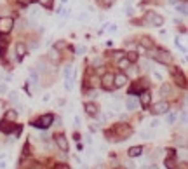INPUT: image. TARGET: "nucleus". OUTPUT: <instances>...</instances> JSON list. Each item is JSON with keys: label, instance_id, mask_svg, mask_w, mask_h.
<instances>
[{"label": "nucleus", "instance_id": "1", "mask_svg": "<svg viewBox=\"0 0 188 169\" xmlns=\"http://www.w3.org/2000/svg\"><path fill=\"white\" fill-rule=\"evenodd\" d=\"M14 26V21L12 18H0V33H9L11 30H12Z\"/></svg>", "mask_w": 188, "mask_h": 169}, {"label": "nucleus", "instance_id": "2", "mask_svg": "<svg viewBox=\"0 0 188 169\" xmlns=\"http://www.w3.org/2000/svg\"><path fill=\"white\" fill-rule=\"evenodd\" d=\"M53 122H54V117L51 115V113H47V115H42V117H40V119L37 120L33 126H35V127H44V129H45V127H49Z\"/></svg>", "mask_w": 188, "mask_h": 169}, {"label": "nucleus", "instance_id": "3", "mask_svg": "<svg viewBox=\"0 0 188 169\" xmlns=\"http://www.w3.org/2000/svg\"><path fill=\"white\" fill-rule=\"evenodd\" d=\"M146 21L152 23V26H162V25H164V18L158 16V14H155V12L146 14Z\"/></svg>", "mask_w": 188, "mask_h": 169}, {"label": "nucleus", "instance_id": "4", "mask_svg": "<svg viewBox=\"0 0 188 169\" xmlns=\"http://www.w3.org/2000/svg\"><path fill=\"white\" fill-rule=\"evenodd\" d=\"M152 112L155 113V115H160V113H167V112H169V105H167L166 101H158V103H155V105H153Z\"/></svg>", "mask_w": 188, "mask_h": 169}, {"label": "nucleus", "instance_id": "5", "mask_svg": "<svg viewBox=\"0 0 188 169\" xmlns=\"http://www.w3.org/2000/svg\"><path fill=\"white\" fill-rule=\"evenodd\" d=\"M113 77L115 75H112V73H105V75H103V79H101V85H103V87H105V89H112V87H113Z\"/></svg>", "mask_w": 188, "mask_h": 169}, {"label": "nucleus", "instance_id": "6", "mask_svg": "<svg viewBox=\"0 0 188 169\" xmlns=\"http://www.w3.org/2000/svg\"><path fill=\"white\" fill-rule=\"evenodd\" d=\"M153 58L157 59V61H160V63H171L172 56H171L169 53H164V51H158V53H155V54H153Z\"/></svg>", "mask_w": 188, "mask_h": 169}, {"label": "nucleus", "instance_id": "7", "mask_svg": "<svg viewBox=\"0 0 188 169\" xmlns=\"http://www.w3.org/2000/svg\"><path fill=\"white\" fill-rule=\"evenodd\" d=\"M56 145H57L59 148H61L63 152H68V148H70V147H68V139H66L65 136H63V134L56 136Z\"/></svg>", "mask_w": 188, "mask_h": 169}, {"label": "nucleus", "instance_id": "8", "mask_svg": "<svg viewBox=\"0 0 188 169\" xmlns=\"http://www.w3.org/2000/svg\"><path fill=\"white\" fill-rule=\"evenodd\" d=\"M126 107H127V110H136V107H138V98H136V96H127Z\"/></svg>", "mask_w": 188, "mask_h": 169}, {"label": "nucleus", "instance_id": "9", "mask_svg": "<svg viewBox=\"0 0 188 169\" xmlns=\"http://www.w3.org/2000/svg\"><path fill=\"white\" fill-rule=\"evenodd\" d=\"M126 82H127V77L124 75V73H120V75L113 77V87H122Z\"/></svg>", "mask_w": 188, "mask_h": 169}, {"label": "nucleus", "instance_id": "10", "mask_svg": "<svg viewBox=\"0 0 188 169\" xmlns=\"http://www.w3.org/2000/svg\"><path fill=\"white\" fill-rule=\"evenodd\" d=\"M85 112H87L89 115H98V108H96V105H94V103H87V105H85Z\"/></svg>", "mask_w": 188, "mask_h": 169}, {"label": "nucleus", "instance_id": "11", "mask_svg": "<svg viewBox=\"0 0 188 169\" xmlns=\"http://www.w3.org/2000/svg\"><path fill=\"white\" fill-rule=\"evenodd\" d=\"M141 152H143V148L141 147H132V148H129V157H140L141 155Z\"/></svg>", "mask_w": 188, "mask_h": 169}, {"label": "nucleus", "instance_id": "12", "mask_svg": "<svg viewBox=\"0 0 188 169\" xmlns=\"http://www.w3.org/2000/svg\"><path fill=\"white\" fill-rule=\"evenodd\" d=\"M150 93H143L141 94V98H140V101H141V105H143V108H146L150 105Z\"/></svg>", "mask_w": 188, "mask_h": 169}, {"label": "nucleus", "instance_id": "13", "mask_svg": "<svg viewBox=\"0 0 188 169\" xmlns=\"http://www.w3.org/2000/svg\"><path fill=\"white\" fill-rule=\"evenodd\" d=\"M16 54H18V58H23V56L26 54V47H25V44H18V45H16Z\"/></svg>", "mask_w": 188, "mask_h": 169}, {"label": "nucleus", "instance_id": "14", "mask_svg": "<svg viewBox=\"0 0 188 169\" xmlns=\"http://www.w3.org/2000/svg\"><path fill=\"white\" fill-rule=\"evenodd\" d=\"M160 94L162 96H171V94H172V89H171V85L169 84H164L160 87Z\"/></svg>", "mask_w": 188, "mask_h": 169}, {"label": "nucleus", "instance_id": "15", "mask_svg": "<svg viewBox=\"0 0 188 169\" xmlns=\"http://www.w3.org/2000/svg\"><path fill=\"white\" fill-rule=\"evenodd\" d=\"M9 99H11L12 105H16V107L19 105V94L16 93V91H14V93H9Z\"/></svg>", "mask_w": 188, "mask_h": 169}, {"label": "nucleus", "instance_id": "16", "mask_svg": "<svg viewBox=\"0 0 188 169\" xmlns=\"http://www.w3.org/2000/svg\"><path fill=\"white\" fill-rule=\"evenodd\" d=\"M63 75H65L66 79H71V77H73V66H71V65L65 66V70H63Z\"/></svg>", "mask_w": 188, "mask_h": 169}, {"label": "nucleus", "instance_id": "17", "mask_svg": "<svg viewBox=\"0 0 188 169\" xmlns=\"http://www.w3.org/2000/svg\"><path fill=\"white\" fill-rule=\"evenodd\" d=\"M12 129V126L9 124V122H0V131H2V133H9V131Z\"/></svg>", "mask_w": 188, "mask_h": 169}, {"label": "nucleus", "instance_id": "18", "mask_svg": "<svg viewBox=\"0 0 188 169\" xmlns=\"http://www.w3.org/2000/svg\"><path fill=\"white\" fill-rule=\"evenodd\" d=\"M141 47H146V49H150V47H153V42L150 39H141Z\"/></svg>", "mask_w": 188, "mask_h": 169}, {"label": "nucleus", "instance_id": "19", "mask_svg": "<svg viewBox=\"0 0 188 169\" xmlns=\"http://www.w3.org/2000/svg\"><path fill=\"white\" fill-rule=\"evenodd\" d=\"M65 47H66L65 40H57L56 44H54V49H56V51H61V49H65Z\"/></svg>", "mask_w": 188, "mask_h": 169}, {"label": "nucleus", "instance_id": "20", "mask_svg": "<svg viewBox=\"0 0 188 169\" xmlns=\"http://www.w3.org/2000/svg\"><path fill=\"white\" fill-rule=\"evenodd\" d=\"M174 120H176V113H167V115H166V122H167V124H174Z\"/></svg>", "mask_w": 188, "mask_h": 169}, {"label": "nucleus", "instance_id": "21", "mask_svg": "<svg viewBox=\"0 0 188 169\" xmlns=\"http://www.w3.org/2000/svg\"><path fill=\"white\" fill-rule=\"evenodd\" d=\"M186 4H178V12L183 14V16H186Z\"/></svg>", "mask_w": 188, "mask_h": 169}, {"label": "nucleus", "instance_id": "22", "mask_svg": "<svg viewBox=\"0 0 188 169\" xmlns=\"http://www.w3.org/2000/svg\"><path fill=\"white\" fill-rule=\"evenodd\" d=\"M65 89H66V91H71V89H73V80H71V79H66Z\"/></svg>", "mask_w": 188, "mask_h": 169}, {"label": "nucleus", "instance_id": "23", "mask_svg": "<svg viewBox=\"0 0 188 169\" xmlns=\"http://www.w3.org/2000/svg\"><path fill=\"white\" fill-rule=\"evenodd\" d=\"M5 117H7V120H14L16 117H18V112H12V110H11V112H7V115H5Z\"/></svg>", "mask_w": 188, "mask_h": 169}, {"label": "nucleus", "instance_id": "24", "mask_svg": "<svg viewBox=\"0 0 188 169\" xmlns=\"http://www.w3.org/2000/svg\"><path fill=\"white\" fill-rule=\"evenodd\" d=\"M129 65H131V63L127 61V58H124V59H120V61H118V66H120V68H127Z\"/></svg>", "mask_w": 188, "mask_h": 169}, {"label": "nucleus", "instance_id": "25", "mask_svg": "<svg viewBox=\"0 0 188 169\" xmlns=\"http://www.w3.org/2000/svg\"><path fill=\"white\" fill-rule=\"evenodd\" d=\"M136 59H138V54H136V53H129V56H127V61H129V63H134Z\"/></svg>", "mask_w": 188, "mask_h": 169}, {"label": "nucleus", "instance_id": "26", "mask_svg": "<svg viewBox=\"0 0 188 169\" xmlns=\"http://www.w3.org/2000/svg\"><path fill=\"white\" fill-rule=\"evenodd\" d=\"M79 21H84V23L89 21V14L87 12H80L79 14Z\"/></svg>", "mask_w": 188, "mask_h": 169}, {"label": "nucleus", "instance_id": "27", "mask_svg": "<svg viewBox=\"0 0 188 169\" xmlns=\"http://www.w3.org/2000/svg\"><path fill=\"white\" fill-rule=\"evenodd\" d=\"M176 162H174V159H169V160H166V166H167V169H174L176 167Z\"/></svg>", "mask_w": 188, "mask_h": 169}, {"label": "nucleus", "instance_id": "28", "mask_svg": "<svg viewBox=\"0 0 188 169\" xmlns=\"http://www.w3.org/2000/svg\"><path fill=\"white\" fill-rule=\"evenodd\" d=\"M40 5H44V7H51L53 5V0H39Z\"/></svg>", "mask_w": 188, "mask_h": 169}, {"label": "nucleus", "instance_id": "29", "mask_svg": "<svg viewBox=\"0 0 188 169\" xmlns=\"http://www.w3.org/2000/svg\"><path fill=\"white\" fill-rule=\"evenodd\" d=\"M158 126H160V122H158L157 119H152V120H150V127H152V129H155V127H158Z\"/></svg>", "mask_w": 188, "mask_h": 169}, {"label": "nucleus", "instance_id": "30", "mask_svg": "<svg viewBox=\"0 0 188 169\" xmlns=\"http://www.w3.org/2000/svg\"><path fill=\"white\" fill-rule=\"evenodd\" d=\"M30 77H31V82H33V84H37V82H39V77H37V73L33 70H30Z\"/></svg>", "mask_w": 188, "mask_h": 169}, {"label": "nucleus", "instance_id": "31", "mask_svg": "<svg viewBox=\"0 0 188 169\" xmlns=\"http://www.w3.org/2000/svg\"><path fill=\"white\" fill-rule=\"evenodd\" d=\"M140 136H141V138H143V139H150V138H152V136H150V133H148V131H140Z\"/></svg>", "mask_w": 188, "mask_h": 169}, {"label": "nucleus", "instance_id": "32", "mask_svg": "<svg viewBox=\"0 0 188 169\" xmlns=\"http://www.w3.org/2000/svg\"><path fill=\"white\" fill-rule=\"evenodd\" d=\"M5 47H7V40H5V39H0V51L4 53Z\"/></svg>", "mask_w": 188, "mask_h": 169}, {"label": "nucleus", "instance_id": "33", "mask_svg": "<svg viewBox=\"0 0 188 169\" xmlns=\"http://www.w3.org/2000/svg\"><path fill=\"white\" fill-rule=\"evenodd\" d=\"M85 53V45H77V54H84Z\"/></svg>", "mask_w": 188, "mask_h": 169}, {"label": "nucleus", "instance_id": "34", "mask_svg": "<svg viewBox=\"0 0 188 169\" xmlns=\"http://www.w3.org/2000/svg\"><path fill=\"white\" fill-rule=\"evenodd\" d=\"M51 58H53V59H57V51L56 49L51 51Z\"/></svg>", "mask_w": 188, "mask_h": 169}, {"label": "nucleus", "instance_id": "35", "mask_svg": "<svg viewBox=\"0 0 188 169\" xmlns=\"http://www.w3.org/2000/svg\"><path fill=\"white\" fill-rule=\"evenodd\" d=\"M127 16H132V14H134V9H132V7H127Z\"/></svg>", "mask_w": 188, "mask_h": 169}, {"label": "nucleus", "instance_id": "36", "mask_svg": "<svg viewBox=\"0 0 188 169\" xmlns=\"http://www.w3.org/2000/svg\"><path fill=\"white\" fill-rule=\"evenodd\" d=\"M101 2H103V4H105V5H112V4H113V2H115V0H101Z\"/></svg>", "mask_w": 188, "mask_h": 169}, {"label": "nucleus", "instance_id": "37", "mask_svg": "<svg viewBox=\"0 0 188 169\" xmlns=\"http://www.w3.org/2000/svg\"><path fill=\"white\" fill-rule=\"evenodd\" d=\"M153 77H155L157 80H162V75H160V73H157V71H153Z\"/></svg>", "mask_w": 188, "mask_h": 169}, {"label": "nucleus", "instance_id": "38", "mask_svg": "<svg viewBox=\"0 0 188 169\" xmlns=\"http://www.w3.org/2000/svg\"><path fill=\"white\" fill-rule=\"evenodd\" d=\"M92 63H94V65H101V58H96Z\"/></svg>", "mask_w": 188, "mask_h": 169}, {"label": "nucleus", "instance_id": "39", "mask_svg": "<svg viewBox=\"0 0 188 169\" xmlns=\"http://www.w3.org/2000/svg\"><path fill=\"white\" fill-rule=\"evenodd\" d=\"M143 169H157V166H144Z\"/></svg>", "mask_w": 188, "mask_h": 169}, {"label": "nucleus", "instance_id": "40", "mask_svg": "<svg viewBox=\"0 0 188 169\" xmlns=\"http://www.w3.org/2000/svg\"><path fill=\"white\" fill-rule=\"evenodd\" d=\"M19 2H21V4H25V5H28L31 2V0H19Z\"/></svg>", "mask_w": 188, "mask_h": 169}, {"label": "nucleus", "instance_id": "41", "mask_svg": "<svg viewBox=\"0 0 188 169\" xmlns=\"http://www.w3.org/2000/svg\"><path fill=\"white\" fill-rule=\"evenodd\" d=\"M5 166H7V164H5L4 160H2V162H0V169H5Z\"/></svg>", "mask_w": 188, "mask_h": 169}, {"label": "nucleus", "instance_id": "42", "mask_svg": "<svg viewBox=\"0 0 188 169\" xmlns=\"http://www.w3.org/2000/svg\"><path fill=\"white\" fill-rule=\"evenodd\" d=\"M0 93H5V85H0Z\"/></svg>", "mask_w": 188, "mask_h": 169}, {"label": "nucleus", "instance_id": "43", "mask_svg": "<svg viewBox=\"0 0 188 169\" xmlns=\"http://www.w3.org/2000/svg\"><path fill=\"white\" fill-rule=\"evenodd\" d=\"M59 169H70V167H66L65 164H59Z\"/></svg>", "mask_w": 188, "mask_h": 169}]
</instances>
